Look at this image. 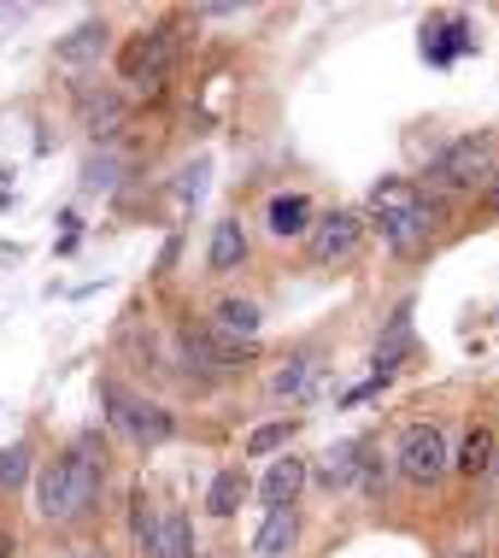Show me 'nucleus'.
Returning a JSON list of instances; mask_svg holds the SVG:
<instances>
[{
  "label": "nucleus",
  "instance_id": "nucleus-1",
  "mask_svg": "<svg viewBox=\"0 0 499 558\" xmlns=\"http://www.w3.org/2000/svg\"><path fill=\"white\" fill-rule=\"evenodd\" d=\"M106 494V435L83 429L65 452H53L36 471V518L53 523V530H71V523H88L100 511Z\"/></svg>",
  "mask_w": 499,
  "mask_h": 558
},
{
  "label": "nucleus",
  "instance_id": "nucleus-2",
  "mask_svg": "<svg viewBox=\"0 0 499 558\" xmlns=\"http://www.w3.org/2000/svg\"><path fill=\"white\" fill-rule=\"evenodd\" d=\"M370 218L400 259H417L435 241V230H441V201L423 183H412V177H382L370 194Z\"/></svg>",
  "mask_w": 499,
  "mask_h": 558
},
{
  "label": "nucleus",
  "instance_id": "nucleus-3",
  "mask_svg": "<svg viewBox=\"0 0 499 558\" xmlns=\"http://www.w3.org/2000/svg\"><path fill=\"white\" fill-rule=\"evenodd\" d=\"M100 405H106V424L124 429L135 447H159V441H171V435H177V417L165 412V405H154V400L130 395L118 376H100Z\"/></svg>",
  "mask_w": 499,
  "mask_h": 558
},
{
  "label": "nucleus",
  "instance_id": "nucleus-4",
  "mask_svg": "<svg viewBox=\"0 0 499 558\" xmlns=\"http://www.w3.org/2000/svg\"><path fill=\"white\" fill-rule=\"evenodd\" d=\"M429 189L435 194H471V189H488L494 177V135H459L452 147L429 159Z\"/></svg>",
  "mask_w": 499,
  "mask_h": 558
},
{
  "label": "nucleus",
  "instance_id": "nucleus-5",
  "mask_svg": "<svg viewBox=\"0 0 499 558\" xmlns=\"http://www.w3.org/2000/svg\"><path fill=\"white\" fill-rule=\"evenodd\" d=\"M394 464L412 488H435L447 471H452V447H447V429L441 424H405L400 429V447H394Z\"/></svg>",
  "mask_w": 499,
  "mask_h": 558
},
{
  "label": "nucleus",
  "instance_id": "nucleus-6",
  "mask_svg": "<svg viewBox=\"0 0 499 558\" xmlns=\"http://www.w3.org/2000/svg\"><path fill=\"white\" fill-rule=\"evenodd\" d=\"M177 53H183V29L154 24V29H142V36H130L124 48H118V71H124V83H159L165 71L177 65Z\"/></svg>",
  "mask_w": 499,
  "mask_h": 558
},
{
  "label": "nucleus",
  "instance_id": "nucleus-7",
  "mask_svg": "<svg viewBox=\"0 0 499 558\" xmlns=\"http://www.w3.org/2000/svg\"><path fill=\"white\" fill-rule=\"evenodd\" d=\"M358 241H365V218L358 213H329V218L312 223L306 253H312V265H341V259L358 253Z\"/></svg>",
  "mask_w": 499,
  "mask_h": 558
},
{
  "label": "nucleus",
  "instance_id": "nucleus-8",
  "mask_svg": "<svg viewBox=\"0 0 499 558\" xmlns=\"http://www.w3.org/2000/svg\"><path fill=\"white\" fill-rule=\"evenodd\" d=\"M77 118L95 142H118V130L130 124V100L118 88H77Z\"/></svg>",
  "mask_w": 499,
  "mask_h": 558
},
{
  "label": "nucleus",
  "instance_id": "nucleus-9",
  "mask_svg": "<svg viewBox=\"0 0 499 558\" xmlns=\"http://www.w3.org/2000/svg\"><path fill=\"white\" fill-rule=\"evenodd\" d=\"M365 452H370V441H341V447H329L324 459L312 464V482H317L324 494H346V488H358Z\"/></svg>",
  "mask_w": 499,
  "mask_h": 558
},
{
  "label": "nucleus",
  "instance_id": "nucleus-10",
  "mask_svg": "<svg viewBox=\"0 0 499 558\" xmlns=\"http://www.w3.org/2000/svg\"><path fill=\"white\" fill-rule=\"evenodd\" d=\"M241 265H247V230H241V218H218L211 223V241H206V270L211 277H230Z\"/></svg>",
  "mask_w": 499,
  "mask_h": 558
},
{
  "label": "nucleus",
  "instance_id": "nucleus-11",
  "mask_svg": "<svg viewBox=\"0 0 499 558\" xmlns=\"http://www.w3.org/2000/svg\"><path fill=\"white\" fill-rule=\"evenodd\" d=\"M294 547H300V511L294 506L265 511L259 535H253V558H289Z\"/></svg>",
  "mask_w": 499,
  "mask_h": 558
},
{
  "label": "nucleus",
  "instance_id": "nucleus-12",
  "mask_svg": "<svg viewBox=\"0 0 499 558\" xmlns=\"http://www.w3.org/2000/svg\"><path fill=\"white\" fill-rule=\"evenodd\" d=\"M306 482H312V464H306V459H277V464L265 471V482H259V500H265V511L294 506Z\"/></svg>",
  "mask_w": 499,
  "mask_h": 558
},
{
  "label": "nucleus",
  "instance_id": "nucleus-13",
  "mask_svg": "<svg viewBox=\"0 0 499 558\" xmlns=\"http://www.w3.org/2000/svg\"><path fill=\"white\" fill-rule=\"evenodd\" d=\"M106 36H112V29H106V19H88V24L71 29V36L53 41V59H59V65H88V59L106 53Z\"/></svg>",
  "mask_w": 499,
  "mask_h": 558
},
{
  "label": "nucleus",
  "instance_id": "nucleus-14",
  "mask_svg": "<svg viewBox=\"0 0 499 558\" xmlns=\"http://www.w3.org/2000/svg\"><path fill=\"white\" fill-rule=\"evenodd\" d=\"M159 530H165V506L147 500V488L130 494V535H135V553L142 558H165L159 553Z\"/></svg>",
  "mask_w": 499,
  "mask_h": 558
},
{
  "label": "nucleus",
  "instance_id": "nucleus-15",
  "mask_svg": "<svg viewBox=\"0 0 499 558\" xmlns=\"http://www.w3.org/2000/svg\"><path fill=\"white\" fill-rule=\"evenodd\" d=\"M265 223H270V235H282V241L312 235V201L306 194H277V201L265 206Z\"/></svg>",
  "mask_w": 499,
  "mask_h": 558
},
{
  "label": "nucleus",
  "instance_id": "nucleus-16",
  "mask_svg": "<svg viewBox=\"0 0 499 558\" xmlns=\"http://www.w3.org/2000/svg\"><path fill=\"white\" fill-rule=\"evenodd\" d=\"M317 376H324V365H317L312 353H294V359H282V365H277V376H270V395H277V400H306L317 388Z\"/></svg>",
  "mask_w": 499,
  "mask_h": 558
},
{
  "label": "nucleus",
  "instance_id": "nucleus-17",
  "mask_svg": "<svg viewBox=\"0 0 499 558\" xmlns=\"http://www.w3.org/2000/svg\"><path fill=\"white\" fill-rule=\"evenodd\" d=\"M259 324H265V312L253 306V300H218V312H211V329H218L223 341H253L259 336Z\"/></svg>",
  "mask_w": 499,
  "mask_h": 558
},
{
  "label": "nucleus",
  "instance_id": "nucleus-18",
  "mask_svg": "<svg viewBox=\"0 0 499 558\" xmlns=\"http://www.w3.org/2000/svg\"><path fill=\"white\" fill-rule=\"evenodd\" d=\"M247 494H253L247 464H230V471H218V476H211V488H206V511H211V518H235Z\"/></svg>",
  "mask_w": 499,
  "mask_h": 558
},
{
  "label": "nucleus",
  "instance_id": "nucleus-19",
  "mask_svg": "<svg viewBox=\"0 0 499 558\" xmlns=\"http://www.w3.org/2000/svg\"><path fill=\"white\" fill-rule=\"evenodd\" d=\"M494 452H499V435L476 424L471 435H464V447L452 452V471H459V476H488L494 471Z\"/></svg>",
  "mask_w": 499,
  "mask_h": 558
},
{
  "label": "nucleus",
  "instance_id": "nucleus-20",
  "mask_svg": "<svg viewBox=\"0 0 499 558\" xmlns=\"http://www.w3.org/2000/svg\"><path fill=\"white\" fill-rule=\"evenodd\" d=\"M471 29H464V19H435L429 29H423V53L429 59H452V53H471Z\"/></svg>",
  "mask_w": 499,
  "mask_h": 558
},
{
  "label": "nucleus",
  "instance_id": "nucleus-21",
  "mask_svg": "<svg viewBox=\"0 0 499 558\" xmlns=\"http://www.w3.org/2000/svg\"><path fill=\"white\" fill-rule=\"evenodd\" d=\"M159 553H165V558H200V553H194V523H188V511L165 506V530H159Z\"/></svg>",
  "mask_w": 499,
  "mask_h": 558
},
{
  "label": "nucleus",
  "instance_id": "nucleus-22",
  "mask_svg": "<svg viewBox=\"0 0 499 558\" xmlns=\"http://www.w3.org/2000/svg\"><path fill=\"white\" fill-rule=\"evenodd\" d=\"M405 353H412V306H400V312H394V329H388V341H382V347H376V371H394Z\"/></svg>",
  "mask_w": 499,
  "mask_h": 558
},
{
  "label": "nucleus",
  "instance_id": "nucleus-23",
  "mask_svg": "<svg viewBox=\"0 0 499 558\" xmlns=\"http://www.w3.org/2000/svg\"><path fill=\"white\" fill-rule=\"evenodd\" d=\"M29 471H36V452H29L24 441H12V447H0V494H12V488H24Z\"/></svg>",
  "mask_w": 499,
  "mask_h": 558
},
{
  "label": "nucleus",
  "instance_id": "nucleus-24",
  "mask_svg": "<svg viewBox=\"0 0 499 558\" xmlns=\"http://www.w3.org/2000/svg\"><path fill=\"white\" fill-rule=\"evenodd\" d=\"M294 417H282V424H259V429H253L247 435V459H270V452H282V447H289L294 441Z\"/></svg>",
  "mask_w": 499,
  "mask_h": 558
},
{
  "label": "nucleus",
  "instance_id": "nucleus-25",
  "mask_svg": "<svg viewBox=\"0 0 499 558\" xmlns=\"http://www.w3.org/2000/svg\"><path fill=\"white\" fill-rule=\"evenodd\" d=\"M118 171H124V159H118V154H95V159H88L83 165V189H112L118 183Z\"/></svg>",
  "mask_w": 499,
  "mask_h": 558
},
{
  "label": "nucleus",
  "instance_id": "nucleus-26",
  "mask_svg": "<svg viewBox=\"0 0 499 558\" xmlns=\"http://www.w3.org/2000/svg\"><path fill=\"white\" fill-rule=\"evenodd\" d=\"M358 482H365V494H382V488H388V459H365Z\"/></svg>",
  "mask_w": 499,
  "mask_h": 558
},
{
  "label": "nucleus",
  "instance_id": "nucleus-27",
  "mask_svg": "<svg viewBox=\"0 0 499 558\" xmlns=\"http://www.w3.org/2000/svg\"><path fill=\"white\" fill-rule=\"evenodd\" d=\"M0 558H19V541L12 535H0Z\"/></svg>",
  "mask_w": 499,
  "mask_h": 558
},
{
  "label": "nucleus",
  "instance_id": "nucleus-28",
  "mask_svg": "<svg viewBox=\"0 0 499 558\" xmlns=\"http://www.w3.org/2000/svg\"><path fill=\"white\" fill-rule=\"evenodd\" d=\"M499 177V171H494ZM482 201H488V206H499V183H488V189H482Z\"/></svg>",
  "mask_w": 499,
  "mask_h": 558
},
{
  "label": "nucleus",
  "instance_id": "nucleus-29",
  "mask_svg": "<svg viewBox=\"0 0 499 558\" xmlns=\"http://www.w3.org/2000/svg\"><path fill=\"white\" fill-rule=\"evenodd\" d=\"M71 558H106L100 547H77V553H71Z\"/></svg>",
  "mask_w": 499,
  "mask_h": 558
},
{
  "label": "nucleus",
  "instance_id": "nucleus-30",
  "mask_svg": "<svg viewBox=\"0 0 499 558\" xmlns=\"http://www.w3.org/2000/svg\"><path fill=\"white\" fill-rule=\"evenodd\" d=\"M452 558H488V553H482V547H471V553H452Z\"/></svg>",
  "mask_w": 499,
  "mask_h": 558
},
{
  "label": "nucleus",
  "instance_id": "nucleus-31",
  "mask_svg": "<svg viewBox=\"0 0 499 558\" xmlns=\"http://www.w3.org/2000/svg\"><path fill=\"white\" fill-rule=\"evenodd\" d=\"M0 201H12V183H7V177H0Z\"/></svg>",
  "mask_w": 499,
  "mask_h": 558
}]
</instances>
